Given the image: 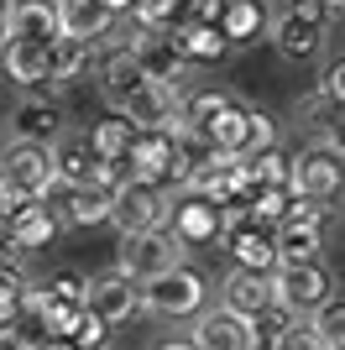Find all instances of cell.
<instances>
[{
	"label": "cell",
	"instance_id": "22",
	"mask_svg": "<svg viewBox=\"0 0 345 350\" xmlns=\"http://www.w3.org/2000/svg\"><path fill=\"white\" fill-rule=\"evenodd\" d=\"M115 209V189H105V183H79V189H68L63 183V204H53V215L63 219V225H100V219H110Z\"/></svg>",
	"mask_w": 345,
	"mask_h": 350
},
{
	"label": "cell",
	"instance_id": "12",
	"mask_svg": "<svg viewBox=\"0 0 345 350\" xmlns=\"http://www.w3.org/2000/svg\"><path fill=\"white\" fill-rule=\"evenodd\" d=\"M330 272L324 262H283L277 267V304H288L298 319H314L319 308L330 304Z\"/></svg>",
	"mask_w": 345,
	"mask_h": 350
},
{
	"label": "cell",
	"instance_id": "35",
	"mask_svg": "<svg viewBox=\"0 0 345 350\" xmlns=\"http://www.w3.org/2000/svg\"><path fill=\"white\" fill-rule=\"evenodd\" d=\"M324 5H330V11H335V16H345V0H324Z\"/></svg>",
	"mask_w": 345,
	"mask_h": 350
},
{
	"label": "cell",
	"instance_id": "20",
	"mask_svg": "<svg viewBox=\"0 0 345 350\" xmlns=\"http://www.w3.org/2000/svg\"><path fill=\"white\" fill-rule=\"evenodd\" d=\"M63 131H68V116H63V105L42 100V94H27V100H16V110H11V142H42V146H53Z\"/></svg>",
	"mask_w": 345,
	"mask_h": 350
},
{
	"label": "cell",
	"instance_id": "19",
	"mask_svg": "<svg viewBox=\"0 0 345 350\" xmlns=\"http://www.w3.org/2000/svg\"><path fill=\"white\" fill-rule=\"evenodd\" d=\"M0 73L21 89H42L53 84V42H21V37H5L0 47Z\"/></svg>",
	"mask_w": 345,
	"mask_h": 350
},
{
	"label": "cell",
	"instance_id": "33",
	"mask_svg": "<svg viewBox=\"0 0 345 350\" xmlns=\"http://www.w3.org/2000/svg\"><path fill=\"white\" fill-rule=\"evenodd\" d=\"M319 89H324V100H330V105H340V110H345V58H335L330 68H324Z\"/></svg>",
	"mask_w": 345,
	"mask_h": 350
},
{
	"label": "cell",
	"instance_id": "29",
	"mask_svg": "<svg viewBox=\"0 0 345 350\" xmlns=\"http://www.w3.org/2000/svg\"><path fill=\"white\" fill-rule=\"evenodd\" d=\"M136 136H142V126L126 120V116H115V110H110V120L94 126V146H100V157H131Z\"/></svg>",
	"mask_w": 345,
	"mask_h": 350
},
{
	"label": "cell",
	"instance_id": "37",
	"mask_svg": "<svg viewBox=\"0 0 345 350\" xmlns=\"http://www.w3.org/2000/svg\"><path fill=\"white\" fill-rule=\"evenodd\" d=\"M0 251H11V246H5V230H0ZM16 256H21V251H16Z\"/></svg>",
	"mask_w": 345,
	"mask_h": 350
},
{
	"label": "cell",
	"instance_id": "2",
	"mask_svg": "<svg viewBox=\"0 0 345 350\" xmlns=\"http://www.w3.org/2000/svg\"><path fill=\"white\" fill-rule=\"evenodd\" d=\"M199 136H209L220 152H230V157L246 162V157H257V152H272V146H277V120L267 116V110H257V105H246L241 94H235V100H230Z\"/></svg>",
	"mask_w": 345,
	"mask_h": 350
},
{
	"label": "cell",
	"instance_id": "24",
	"mask_svg": "<svg viewBox=\"0 0 345 350\" xmlns=\"http://www.w3.org/2000/svg\"><path fill=\"white\" fill-rule=\"evenodd\" d=\"M11 37H21V42H58L63 37L58 0H11Z\"/></svg>",
	"mask_w": 345,
	"mask_h": 350
},
{
	"label": "cell",
	"instance_id": "21",
	"mask_svg": "<svg viewBox=\"0 0 345 350\" xmlns=\"http://www.w3.org/2000/svg\"><path fill=\"white\" fill-rule=\"evenodd\" d=\"M58 16H63V31L84 37V42H105L120 21V11L110 0H58Z\"/></svg>",
	"mask_w": 345,
	"mask_h": 350
},
{
	"label": "cell",
	"instance_id": "5",
	"mask_svg": "<svg viewBox=\"0 0 345 350\" xmlns=\"http://www.w3.org/2000/svg\"><path fill=\"white\" fill-rule=\"evenodd\" d=\"M131 173L146 178V183H157V189H168V193L188 189L194 162H188V152H183V136L178 131H142L136 146H131Z\"/></svg>",
	"mask_w": 345,
	"mask_h": 350
},
{
	"label": "cell",
	"instance_id": "30",
	"mask_svg": "<svg viewBox=\"0 0 345 350\" xmlns=\"http://www.w3.org/2000/svg\"><path fill=\"white\" fill-rule=\"evenodd\" d=\"M314 329L324 335L330 350H345V304H340V298H330V304L314 314Z\"/></svg>",
	"mask_w": 345,
	"mask_h": 350
},
{
	"label": "cell",
	"instance_id": "7",
	"mask_svg": "<svg viewBox=\"0 0 345 350\" xmlns=\"http://www.w3.org/2000/svg\"><path fill=\"white\" fill-rule=\"evenodd\" d=\"M0 178H5L21 199H47V193L63 189L53 146H42V142H11L0 152Z\"/></svg>",
	"mask_w": 345,
	"mask_h": 350
},
{
	"label": "cell",
	"instance_id": "15",
	"mask_svg": "<svg viewBox=\"0 0 345 350\" xmlns=\"http://www.w3.org/2000/svg\"><path fill=\"white\" fill-rule=\"evenodd\" d=\"M220 304L246 314V319H261L267 308L277 304V272H261V267H230L225 282H220Z\"/></svg>",
	"mask_w": 345,
	"mask_h": 350
},
{
	"label": "cell",
	"instance_id": "23",
	"mask_svg": "<svg viewBox=\"0 0 345 350\" xmlns=\"http://www.w3.org/2000/svg\"><path fill=\"white\" fill-rule=\"evenodd\" d=\"M220 27H225L230 47H251L272 37V11H267V0H225Z\"/></svg>",
	"mask_w": 345,
	"mask_h": 350
},
{
	"label": "cell",
	"instance_id": "18",
	"mask_svg": "<svg viewBox=\"0 0 345 350\" xmlns=\"http://www.w3.org/2000/svg\"><path fill=\"white\" fill-rule=\"evenodd\" d=\"M152 73L142 68V58H136V47L131 42H120V47H110L100 58V100L110 105V110H120V105L136 94V89L146 84Z\"/></svg>",
	"mask_w": 345,
	"mask_h": 350
},
{
	"label": "cell",
	"instance_id": "31",
	"mask_svg": "<svg viewBox=\"0 0 345 350\" xmlns=\"http://www.w3.org/2000/svg\"><path fill=\"white\" fill-rule=\"evenodd\" d=\"M272 350H330V345H324V335L314 329V319H298L272 340Z\"/></svg>",
	"mask_w": 345,
	"mask_h": 350
},
{
	"label": "cell",
	"instance_id": "3",
	"mask_svg": "<svg viewBox=\"0 0 345 350\" xmlns=\"http://www.w3.org/2000/svg\"><path fill=\"white\" fill-rule=\"evenodd\" d=\"M204 298H209V278L188 262H178V267H168V272L142 282V304L157 319H199Z\"/></svg>",
	"mask_w": 345,
	"mask_h": 350
},
{
	"label": "cell",
	"instance_id": "34",
	"mask_svg": "<svg viewBox=\"0 0 345 350\" xmlns=\"http://www.w3.org/2000/svg\"><path fill=\"white\" fill-rule=\"evenodd\" d=\"M152 350H199L194 340H162V345H152Z\"/></svg>",
	"mask_w": 345,
	"mask_h": 350
},
{
	"label": "cell",
	"instance_id": "25",
	"mask_svg": "<svg viewBox=\"0 0 345 350\" xmlns=\"http://www.w3.org/2000/svg\"><path fill=\"white\" fill-rule=\"evenodd\" d=\"M168 31L178 37V47H183L188 58H194V68H209V63H220L225 53H235L220 21H178V27H168Z\"/></svg>",
	"mask_w": 345,
	"mask_h": 350
},
{
	"label": "cell",
	"instance_id": "38",
	"mask_svg": "<svg viewBox=\"0 0 345 350\" xmlns=\"http://www.w3.org/2000/svg\"><path fill=\"white\" fill-rule=\"evenodd\" d=\"M0 335H5V329H0Z\"/></svg>",
	"mask_w": 345,
	"mask_h": 350
},
{
	"label": "cell",
	"instance_id": "6",
	"mask_svg": "<svg viewBox=\"0 0 345 350\" xmlns=\"http://www.w3.org/2000/svg\"><path fill=\"white\" fill-rule=\"evenodd\" d=\"M293 193H309V199H340L345 193V152L324 136H309V142L293 152Z\"/></svg>",
	"mask_w": 345,
	"mask_h": 350
},
{
	"label": "cell",
	"instance_id": "4",
	"mask_svg": "<svg viewBox=\"0 0 345 350\" xmlns=\"http://www.w3.org/2000/svg\"><path fill=\"white\" fill-rule=\"evenodd\" d=\"M235 215H241V209L220 204V199H209V193H199V189H178L172 193V219L168 225H172V235L194 251V246H225Z\"/></svg>",
	"mask_w": 345,
	"mask_h": 350
},
{
	"label": "cell",
	"instance_id": "32",
	"mask_svg": "<svg viewBox=\"0 0 345 350\" xmlns=\"http://www.w3.org/2000/svg\"><path fill=\"white\" fill-rule=\"evenodd\" d=\"M288 324H298V314H293L288 304H272V308H267V314L257 319V329H261V340H277Z\"/></svg>",
	"mask_w": 345,
	"mask_h": 350
},
{
	"label": "cell",
	"instance_id": "28",
	"mask_svg": "<svg viewBox=\"0 0 345 350\" xmlns=\"http://www.w3.org/2000/svg\"><path fill=\"white\" fill-rule=\"evenodd\" d=\"M277 251H283V262H319V219H283Z\"/></svg>",
	"mask_w": 345,
	"mask_h": 350
},
{
	"label": "cell",
	"instance_id": "8",
	"mask_svg": "<svg viewBox=\"0 0 345 350\" xmlns=\"http://www.w3.org/2000/svg\"><path fill=\"white\" fill-rule=\"evenodd\" d=\"M172 219V193L146 183V178H126L115 189V209H110V225L120 235H142V230H162Z\"/></svg>",
	"mask_w": 345,
	"mask_h": 350
},
{
	"label": "cell",
	"instance_id": "17",
	"mask_svg": "<svg viewBox=\"0 0 345 350\" xmlns=\"http://www.w3.org/2000/svg\"><path fill=\"white\" fill-rule=\"evenodd\" d=\"M58 225L63 219L53 215V204L47 199H27V204H16L11 215L0 219V230H5V246L11 251H37V246H47L58 235Z\"/></svg>",
	"mask_w": 345,
	"mask_h": 350
},
{
	"label": "cell",
	"instance_id": "10",
	"mask_svg": "<svg viewBox=\"0 0 345 350\" xmlns=\"http://www.w3.org/2000/svg\"><path fill=\"white\" fill-rule=\"evenodd\" d=\"M131 47H136L142 68L152 73V79H162V84H172V89H188V79L199 73V68H194V58L178 47V37H172L168 27H136Z\"/></svg>",
	"mask_w": 345,
	"mask_h": 350
},
{
	"label": "cell",
	"instance_id": "36",
	"mask_svg": "<svg viewBox=\"0 0 345 350\" xmlns=\"http://www.w3.org/2000/svg\"><path fill=\"white\" fill-rule=\"evenodd\" d=\"M110 5H115V11H120V16H126V11H131V0H110Z\"/></svg>",
	"mask_w": 345,
	"mask_h": 350
},
{
	"label": "cell",
	"instance_id": "9",
	"mask_svg": "<svg viewBox=\"0 0 345 350\" xmlns=\"http://www.w3.org/2000/svg\"><path fill=\"white\" fill-rule=\"evenodd\" d=\"M188 262V246L172 235V225H162V230H142V235H120V267H126L136 282L157 278V272H168V267Z\"/></svg>",
	"mask_w": 345,
	"mask_h": 350
},
{
	"label": "cell",
	"instance_id": "1",
	"mask_svg": "<svg viewBox=\"0 0 345 350\" xmlns=\"http://www.w3.org/2000/svg\"><path fill=\"white\" fill-rule=\"evenodd\" d=\"M330 5L324 0H288L283 11L272 16V53L283 63H314L319 53H324V42H330Z\"/></svg>",
	"mask_w": 345,
	"mask_h": 350
},
{
	"label": "cell",
	"instance_id": "26",
	"mask_svg": "<svg viewBox=\"0 0 345 350\" xmlns=\"http://www.w3.org/2000/svg\"><path fill=\"white\" fill-rule=\"evenodd\" d=\"M27 298H31V278H27V267H21V256L0 251V329L16 324V314L27 308Z\"/></svg>",
	"mask_w": 345,
	"mask_h": 350
},
{
	"label": "cell",
	"instance_id": "27",
	"mask_svg": "<svg viewBox=\"0 0 345 350\" xmlns=\"http://www.w3.org/2000/svg\"><path fill=\"white\" fill-rule=\"evenodd\" d=\"M89 58H94V42H84V37H58L53 42V84L58 89H68V84H79V73L89 68Z\"/></svg>",
	"mask_w": 345,
	"mask_h": 350
},
{
	"label": "cell",
	"instance_id": "14",
	"mask_svg": "<svg viewBox=\"0 0 345 350\" xmlns=\"http://www.w3.org/2000/svg\"><path fill=\"white\" fill-rule=\"evenodd\" d=\"M225 251L235 256V267H261V272H277L283 267V251H277V225L257 215H235L225 235Z\"/></svg>",
	"mask_w": 345,
	"mask_h": 350
},
{
	"label": "cell",
	"instance_id": "11",
	"mask_svg": "<svg viewBox=\"0 0 345 350\" xmlns=\"http://www.w3.org/2000/svg\"><path fill=\"white\" fill-rule=\"evenodd\" d=\"M142 308H146V304H142V282L131 278L120 262L89 278V314H94V319H105L110 329H115V324H126L131 314H142Z\"/></svg>",
	"mask_w": 345,
	"mask_h": 350
},
{
	"label": "cell",
	"instance_id": "13",
	"mask_svg": "<svg viewBox=\"0 0 345 350\" xmlns=\"http://www.w3.org/2000/svg\"><path fill=\"white\" fill-rule=\"evenodd\" d=\"M194 345L199 350H257L261 329H257V319H246V314L220 304V308H204L194 319Z\"/></svg>",
	"mask_w": 345,
	"mask_h": 350
},
{
	"label": "cell",
	"instance_id": "16",
	"mask_svg": "<svg viewBox=\"0 0 345 350\" xmlns=\"http://www.w3.org/2000/svg\"><path fill=\"white\" fill-rule=\"evenodd\" d=\"M53 162H58V178L68 183V189H79V183H100V146H94V131H79V126H68V131L53 142Z\"/></svg>",
	"mask_w": 345,
	"mask_h": 350
}]
</instances>
